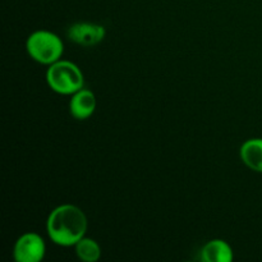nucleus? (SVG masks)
Segmentation results:
<instances>
[{"instance_id": "f257e3e1", "label": "nucleus", "mask_w": 262, "mask_h": 262, "mask_svg": "<svg viewBox=\"0 0 262 262\" xmlns=\"http://www.w3.org/2000/svg\"><path fill=\"white\" fill-rule=\"evenodd\" d=\"M87 216L76 205L55 207L46 220V232L51 242L60 247H72L86 235Z\"/></svg>"}, {"instance_id": "f03ea898", "label": "nucleus", "mask_w": 262, "mask_h": 262, "mask_svg": "<svg viewBox=\"0 0 262 262\" xmlns=\"http://www.w3.org/2000/svg\"><path fill=\"white\" fill-rule=\"evenodd\" d=\"M46 82L51 91L59 95H73L84 87V76L73 61L60 60L50 64L46 71Z\"/></svg>"}, {"instance_id": "7ed1b4c3", "label": "nucleus", "mask_w": 262, "mask_h": 262, "mask_svg": "<svg viewBox=\"0 0 262 262\" xmlns=\"http://www.w3.org/2000/svg\"><path fill=\"white\" fill-rule=\"evenodd\" d=\"M26 50L32 60L43 66H50L61 59L64 43L56 33L48 30H38L28 36Z\"/></svg>"}, {"instance_id": "20e7f679", "label": "nucleus", "mask_w": 262, "mask_h": 262, "mask_svg": "<svg viewBox=\"0 0 262 262\" xmlns=\"http://www.w3.org/2000/svg\"><path fill=\"white\" fill-rule=\"evenodd\" d=\"M45 253V241L35 232H27L20 235L13 247V257L17 262H41Z\"/></svg>"}, {"instance_id": "39448f33", "label": "nucleus", "mask_w": 262, "mask_h": 262, "mask_svg": "<svg viewBox=\"0 0 262 262\" xmlns=\"http://www.w3.org/2000/svg\"><path fill=\"white\" fill-rule=\"evenodd\" d=\"M106 35L104 26L91 22H78L69 26L67 36L77 45L91 48L101 42Z\"/></svg>"}, {"instance_id": "423d86ee", "label": "nucleus", "mask_w": 262, "mask_h": 262, "mask_svg": "<svg viewBox=\"0 0 262 262\" xmlns=\"http://www.w3.org/2000/svg\"><path fill=\"white\" fill-rule=\"evenodd\" d=\"M96 96L91 90L81 89L72 95L69 101V112L77 120H84L91 117L96 110Z\"/></svg>"}, {"instance_id": "0eeeda50", "label": "nucleus", "mask_w": 262, "mask_h": 262, "mask_svg": "<svg viewBox=\"0 0 262 262\" xmlns=\"http://www.w3.org/2000/svg\"><path fill=\"white\" fill-rule=\"evenodd\" d=\"M200 257L205 262H232L233 250L224 239H211L202 247Z\"/></svg>"}, {"instance_id": "6e6552de", "label": "nucleus", "mask_w": 262, "mask_h": 262, "mask_svg": "<svg viewBox=\"0 0 262 262\" xmlns=\"http://www.w3.org/2000/svg\"><path fill=\"white\" fill-rule=\"evenodd\" d=\"M243 164L253 171L262 173V138L247 140L239 150Z\"/></svg>"}, {"instance_id": "1a4fd4ad", "label": "nucleus", "mask_w": 262, "mask_h": 262, "mask_svg": "<svg viewBox=\"0 0 262 262\" xmlns=\"http://www.w3.org/2000/svg\"><path fill=\"white\" fill-rule=\"evenodd\" d=\"M74 251L77 257L83 262H96L101 257V248L99 243L92 238H87L86 235L74 245Z\"/></svg>"}]
</instances>
